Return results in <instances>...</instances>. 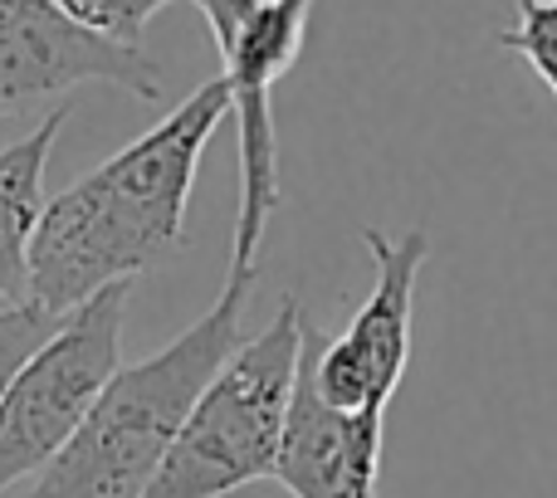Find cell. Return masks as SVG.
I'll use <instances>...</instances> for the list:
<instances>
[{"instance_id":"9c48e42d","label":"cell","mask_w":557,"mask_h":498,"mask_svg":"<svg viewBox=\"0 0 557 498\" xmlns=\"http://www.w3.org/2000/svg\"><path fill=\"white\" fill-rule=\"evenodd\" d=\"M69 108H54L20 142L0 147V308L29 303V245L45 215V166Z\"/></svg>"},{"instance_id":"3957f363","label":"cell","mask_w":557,"mask_h":498,"mask_svg":"<svg viewBox=\"0 0 557 498\" xmlns=\"http://www.w3.org/2000/svg\"><path fill=\"white\" fill-rule=\"evenodd\" d=\"M308 327L298 298H284L274 323L215 372L143 498H225L274 480Z\"/></svg>"},{"instance_id":"30bf717a","label":"cell","mask_w":557,"mask_h":498,"mask_svg":"<svg viewBox=\"0 0 557 498\" xmlns=\"http://www.w3.org/2000/svg\"><path fill=\"white\" fill-rule=\"evenodd\" d=\"M499 45H509L513 54L529 59L533 74L557 98V0H519L513 25L499 35Z\"/></svg>"},{"instance_id":"7a4b0ae2","label":"cell","mask_w":557,"mask_h":498,"mask_svg":"<svg viewBox=\"0 0 557 498\" xmlns=\"http://www.w3.org/2000/svg\"><path fill=\"white\" fill-rule=\"evenodd\" d=\"M250 288V274H231L211 313H201L162 352L117 366L69 450L20 498H143L206 386L240 352Z\"/></svg>"},{"instance_id":"8fae6325","label":"cell","mask_w":557,"mask_h":498,"mask_svg":"<svg viewBox=\"0 0 557 498\" xmlns=\"http://www.w3.org/2000/svg\"><path fill=\"white\" fill-rule=\"evenodd\" d=\"M64 10L84 29H94L98 39L117 49H143L147 25L157 20V0H64Z\"/></svg>"},{"instance_id":"8992f818","label":"cell","mask_w":557,"mask_h":498,"mask_svg":"<svg viewBox=\"0 0 557 498\" xmlns=\"http://www.w3.org/2000/svg\"><path fill=\"white\" fill-rule=\"evenodd\" d=\"M362 245L372 254V294L367 303L347 318L337 337L318 347V333L308 327L304 362L313 376V391L323 406L343 415H386L396 386L411 362V313H416V278L431 259L425 231L386 235L376 225L362 231Z\"/></svg>"},{"instance_id":"ba28073f","label":"cell","mask_w":557,"mask_h":498,"mask_svg":"<svg viewBox=\"0 0 557 498\" xmlns=\"http://www.w3.org/2000/svg\"><path fill=\"white\" fill-rule=\"evenodd\" d=\"M308 347V343H304ZM386 415H343L318 401L308 362L298 366L294 411L274 480L288 498H376Z\"/></svg>"},{"instance_id":"277c9868","label":"cell","mask_w":557,"mask_h":498,"mask_svg":"<svg viewBox=\"0 0 557 498\" xmlns=\"http://www.w3.org/2000/svg\"><path fill=\"white\" fill-rule=\"evenodd\" d=\"M206 25L221 49V84L240 133V221L231 274H260V249L278 211V123L274 88L294 69L308 35V0H206Z\"/></svg>"},{"instance_id":"5b68a950","label":"cell","mask_w":557,"mask_h":498,"mask_svg":"<svg viewBox=\"0 0 557 498\" xmlns=\"http://www.w3.org/2000/svg\"><path fill=\"white\" fill-rule=\"evenodd\" d=\"M127 298L133 284H117L69 313L59 333L10 382L0 401V498L20 480H39L69 450L103 386L123 366L117 352H123Z\"/></svg>"},{"instance_id":"52a82bcc","label":"cell","mask_w":557,"mask_h":498,"mask_svg":"<svg viewBox=\"0 0 557 498\" xmlns=\"http://www.w3.org/2000/svg\"><path fill=\"white\" fill-rule=\"evenodd\" d=\"M84 84H113L157 103L162 69L143 49H117L84 29L64 0H0V117Z\"/></svg>"},{"instance_id":"6da1fadb","label":"cell","mask_w":557,"mask_h":498,"mask_svg":"<svg viewBox=\"0 0 557 498\" xmlns=\"http://www.w3.org/2000/svg\"><path fill=\"white\" fill-rule=\"evenodd\" d=\"M231 113L225 84L191 88L157 127L45 201L29 245V303L69 318L186 245L196 166Z\"/></svg>"},{"instance_id":"7c38bea8","label":"cell","mask_w":557,"mask_h":498,"mask_svg":"<svg viewBox=\"0 0 557 498\" xmlns=\"http://www.w3.org/2000/svg\"><path fill=\"white\" fill-rule=\"evenodd\" d=\"M64 318H49L39 313L35 303H20V308H0V401H5L10 382L20 376V366L59 333Z\"/></svg>"}]
</instances>
